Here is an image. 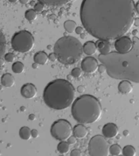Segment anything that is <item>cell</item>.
<instances>
[{
  "label": "cell",
  "mask_w": 139,
  "mask_h": 156,
  "mask_svg": "<svg viewBox=\"0 0 139 156\" xmlns=\"http://www.w3.org/2000/svg\"><path fill=\"white\" fill-rule=\"evenodd\" d=\"M28 119H29V120H30V121H33L35 120V119H36V116L34 114H30L29 116H28Z\"/></svg>",
  "instance_id": "38"
},
{
  "label": "cell",
  "mask_w": 139,
  "mask_h": 156,
  "mask_svg": "<svg viewBox=\"0 0 139 156\" xmlns=\"http://www.w3.org/2000/svg\"><path fill=\"white\" fill-rule=\"evenodd\" d=\"M75 32L77 34H82L83 33L84 30L83 27H82L81 26H78V27H77L75 30Z\"/></svg>",
  "instance_id": "36"
},
{
  "label": "cell",
  "mask_w": 139,
  "mask_h": 156,
  "mask_svg": "<svg viewBox=\"0 0 139 156\" xmlns=\"http://www.w3.org/2000/svg\"><path fill=\"white\" fill-rule=\"evenodd\" d=\"M13 50L19 53H27L32 50L34 38L28 30H20L13 35L11 41Z\"/></svg>",
  "instance_id": "6"
},
{
  "label": "cell",
  "mask_w": 139,
  "mask_h": 156,
  "mask_svg": "<svg viewBox=\"0 0 139 156\" xmlns=\"http://www.w3.org/2000/svg\"><path fill=\"white\" fill-rule=\"evenodd\" d=\"M5 59L6 62L12 63L15 59V55L12 53H7L5 55Z\"/></svg>",
  "instance_id": "30"
},
{
  "label": "cell",
  "mask_w": 139,
  "mask_h": 156,
  "mask_svg": "<svg viewBox=\"0 0 139 156\" xmlns=\"http://www.w3.org/2000/svg\"><path fill=\"white\" fill-rule=\"evenodd\" d=\"M57 150L60 154H68L70 150V144L68 142L61 141L58 145Z\"/></svg>",
  "instance_id": "22"
},
{
  "label": "cell",
  "mask_w": 139,
  "mask_h": 156,
  "mask_svg": "<svg viewBox=\"0 0 139 156\" xmlns=\"http://www.w3.org/2000/svg\"><path fill=\"white\" fill-rule=\"evenodd\" d=\"M122 154L124 156H134L136 154V150L134 146L127 145L122 150Z\"/></svg>",
  "instance_id": "24"
},
{
  "label": "cell",
  "mask_w": 139,
  "mask_h": 156,
  "mask_svg": "<svg viewBox=\"0 0 139 156\" xmlns=\"http://www.w3.org/2000/svg\"><path fill=\"white\" fill-rule=\"evenodd\" d=\"M134 45L128 53L111 52L100 54L99 61L106 66V73L111 78L139 83V39L133 38Z\"/></svg>",
  "instance_id": "2"
},
{
  "label": "cell",
  "mask_w": 139,
  "mask_h": 156,
  "mask_svg": "<svg viewBox=\"0 0 139 156\" xmlns=\"http://www.w3.org/2000/svg\"><path fill=\"white\" fill-rule=\"evenodd\" d=\"M99 66V63L96 58L92 57H87L81 63V68L86 73H94L98 70Z\"/></svg>",
  "instance_id": "10"
},
{
  "label": "cell",
  "mask_w": 139,
  "mask_h": 156,
  "mask_svg": "<svg viewBox=\"0 0 139 156\" xmlns=\"http://www.w3.org/2000/svg\"><path fill=\"white\" fill-rule=\"evenodd\" d=\"M48 59H49L50 61H51V62H54L55 61L58 60V59H57V57L56 53L54 52V53H51V54H50V55H48Z\"/></svg>",
  "instance_id": "33"
},
{
  "label": "cell",
  "mask_w": 139,
  "mask_h": 156,
  "mask_svg": "<svg viewBox=\"0 0 139 156\" xmlns=\"http://www.w3.org/2000/svg\"><path fill=\"white\" fill-rule=\"evenodd\" d=\"M0 47H1V57H2L5 55V50H6V40L5 36L3 34L2 31H1V37H0Z\"/></svg>",
  "instance_id": "26"
},
{
  "label": "cell",
  "mask_w": 139,
  "mask_h": 156,
  "mask_svg": "<svg viewBox=\"0 0 139 156\" xmlns=\"http://www.w3.org/2000/svg\"><path fill=\"white\" fill-rule=\"evenodd\" d=\"M119 91L123 94H127L132 92L133 86L132 83L128 80H122L118 86Z\"/></svg>",
  "instance_id": "16"
},
{
  "label": "cell",
  "mask_w": 139,
  "mask_h": 156,
  "mask_svg": "<svg viewBox=\"0 0 139 156\" xmlns=\"http://www.w3.org/2000/svg\"><path fill=\"white\" fill-rule=\"evenodd\" d=\"M82 70L78 68H75L73 69L71 71V75L74 78H79L82 75Z\"/></svg>",
  "instance_id": "28"
},
{
  "label": "cell",
  "mask_w": 139,
  "mask_h": 156,
  "mask_svg": "<svg viewBox=\"0 0 139 156\" xmlns=\"http://www.w3.org/2000/svg\"><path fill=\"white\" fill-rule=\"evenodd\" d=\"M8 1L11 3H16L18 0H8Z\"/></svg>",
  "instance_id": "44"
},
{
  "label": "cell",
  "mask_w": 139,
  "mask_h": 156,
  "mask_svg": "<svg viewBox=\"0 0 139 156\" xmlns=\"http://www.w3.org/2000/svg\"><path fill=\"white\" fill-rule=\"evenodd\" d=\"M97 48L102 55H107L111 52V45L109 41L99 39L96 43Z\"/></svg>",
  "instance_id": "13"
},
{
  "label": "cell",
  "mask_w": 139,
  "mask_h": 156,
  "mask_svg": "<svg viewBox=\"0 0 139 156\" xmlns=\"http://www.w3.org/2000/svg\"><path fill=\"white\" fill-rule=\"evenodd\" d=\"M70 156H82V154H81V151L78 150H73L72 151H71V154H70Z\"/></svg>",
  "instance_id": "34"
},
{
  "label": "cell",
  "mask_w": 139,
  "mask_h": 156,
  "mask_svg": "<svg viewBox=\"0 0 139 156\" xmlns=\"http://www.w3.org/2000/svg\"><path fill=\"white\" fill-rule=\"evenodd\" d=\"M25 18L30 21H34L37 18V13L34 9H28L25 12Z\"/></svg>",
  "instance_id": "27"
},
{
  "label": "cell",
  "mask_w": 139,
  "mask_h": 156,
  "mask_svg": "<svg viewBox=\"0 0 139 156\" xmlns=\"http://www.w3.org/2000/svg\"><path fill=\"white\" fill-rule=\"evenodd\" d=\"M77 25L76 23L73 20H67L64 23V27L66 32L68 33H73L74 31H75Z\"/></svg>",
  "instance_id": "21"
},
{
  "label": "cell",
  "mask_w": 139,
  "mask_h": 156,
  "mask_svg": "<svg viewBox=\"0 0 139 156\" xmlns=\"http://www.w3.org/2000/svg\"><path fill=\"white\" fill-rule=\"evenodd\" d=\"M73 133L77 138L83 139L88 135V131L84 125L82 124H78L74 127Z\"/></svg>",
  "instance_id": "14"
},
{
  "label": "cell",
  "mask_w": 139,
  "mask_h": 156,
  "mask_svg": "<svg viewBox=\"0 0 139 156\" xmlns=\"http://www.w3.org/2000/svg\"><path fill=\"white\" fill-rule=\"evenodd\" d=\"M36 94V88L32 83L25 84L21 88V95L27 99H32L35 98Z\"/></svg>",
  "instance_id": "11"
},
{
  "label": "cell",
  "mask_w": 139,
  "mask_h": 156,
  "mask_svg": "<svg viewBox=\"0 0 139 156\" xmlns=\"http://www.w3.org/2000/svg\"><path fill=\"white\" fill-rule=\"evenodd\" d=\"M31 134H32V136L33 137V138H36L39 136L38 131L35 129H33L32 130H31Z\"/></svg>",
  "instance_id": "35"
},
{
  "label": "cell",
  "mask_w": 139,
  "mask_h": 156,
  "mask_svg": "<svg viewBox=\"0 0 139 156\" xmlns=\"http://www.w3.org/2000/svg\"><path fill=\"white\" fill-rule=\"evenodd\" d=\"M43 8H44V4L40 2L36 3L34 6V9L38 13L41 12L43 10Z\"/></svg>",
  "instance_id": "29"
},
{
  "label": "cell",
  "mask_w": 139,
  "mask_h": 156,
  "mask_svg": "<svg viewBox=\"0 0 139 156\" xmlns=\"http://www.w3.org/2000/svg\"><path fill=\"white\" fill-rule=\"evenodd\" d=\"M29 1H30V0H19L21 4H23V5H26V4L28 3Z\"/></svg>",
  "instance_id": "41"
},
{
  "label": "cell",
  "mask_w": 139,
  "mask_h": 156,
  "mask_svg": "<svg viewBox=\"0 0 139 156\" xmlns=\"http://www.w3.org/2000/svg\"><path fill=\"white\" fill-rule=\"evenodd\" d=\"M48 55L44 51H39L35 54L34 56V61L39 65L43 66L48 62Z\"/></svg>",
  "instance_id": "17"
},
{
  "label": "cell",
  "mask_w": 139,
  "mask_h": 156,
  "mask_svg": "<svg viewBox=\"0 0 139 156\" xmlns=\"http://www.w3.org/2000/svg\"><path fill=\"white\" fill-rule=\"evenodd\" d=\"M19 136H20L21 138L23 140H28L32 136L31 130L28 127H23L22 128H21L19 131Z\"/></svg>",
  "instance_id": "20"
},
{
  "label": "cell",
  "mask_w": 139,
  "mask_h": 156,
  "mask_svg": "<svg viewBox=\"0 0 139 156\" xmlns=\"http://www.w3.org/2000/svg\"><path fill=\"white\" fill-rule=\"evenodd\" d=\"M135 9H136V12L139 15V1L137 2L136 5H135Z\"/></svg>",
  "instance_id": "40"
},
{
  "label": "cell",
  "mask_w": 139,
  "mask_h": 156,
  "mask_svg": "<svg viewBox=\"0 0 139 156\" xmlns=\"http://www.w3.org/2000/svg\"><path fill=\"white\" fill-rule=\"evenodd\" d=\"M77 138L75 136H70V138L68 139V142L70 145H75L77 143Z\"/></svg>",
  "instance_id": "31"
},
{
  "label": "cell",
  "mask_w": 139,
  "mask_h": 156,
  "mask_svg": "<svg viewBox=\"0 0 139 156\" xmlns=\"http://www.w3.org/2000/svg\"><path fill=\"white\" fill-rule=\"evenodd\" d=\"M135 14L134 0H83L80 9L85 30L95 38L108 41L128 33Z\"/></svg>",
  "instance_id": "1"
},
{
  "label": "cell",
  "mask_w": 139,
  "mask_h": 156,
  "mask_svg": "<svg viewBox=\"0 0 139 156\" xmlns=\"http://www.w3.org/2000/svg\"><path fill=\"white\" fill-rule=\"evenodd\" d=\"M85 88L83 86H80L78 87V88H77V91H78V92L79 93H83V92L85 91Z\"/></svg>",
  "instance_id": "37"
},
{
  "label": "cell",
  "mask_w": 139,
  "mask_h": 156,
  "mask_svg": "<svg viewBox=\"0 0 139 156\" xmlns=\"http://www.w3.org/2000/svg\"><path fill=\"white\" fill-rule=\"evenodd\" d=\"M102 113L99 100L91 95H83L74 101L71 113L74 119L79 123L91 124L98 121Z\"/></svg>",
  "instance_id": "4"
},
{
  "label": "cell",
  "mask_w": 139,
  "mask_h": 156,
  "mask_svg": "<svg viewBox=\"0 0 139 156\" xmlns=\"http://www.w3.org/2000/svg\"><path fill=\"white\" fill-rule=\"evenodd\" d=\"M38 2L51 7H60L66 5L73 0H37Z\"/></svg>",
  "instance_id": "15"
},
{
  "label": "cell",
  "mask_w": 139,
  "mask_h": 156,
  "mask_svg": "<svg viewBox=\"0 0 139 156\" xmlns=\"http://www.w3.org/2000/svg\"><path fill=\"white\" fill-rule=\"evenodd\" d=\"M133 45V41L127 36H122L117 39L114 43L117 52L122 54L128 53L132 50Z\"/></svg>",
  "instance_id": "9"
},
{
  "label": "cell",
  "mask_w": 139,
  "mask_h": 156,
  "mask_svg": "<svg viewBox=\"0 0 139 156\" xmlns=\"http://www.w3.org/2000/svg\"><path fill=\"white\" fill-rule=\"evenodd\" d=\"M3 64H4V62H3V60L1 58V66H2Z\"/></svg>",
  "instance_id": "45"
},
{
  "label": "cell",
  "mask_w": 139,
  "mask_h": 156,
  "mask_svg": "<svg viewBox=\"0 0 139 156\" xmlns=\"http://www.w3.org/2000/svg\"><path fill=\"white\" fill-rule=\"evenodd\" d=\"M15 79L13 75L9 73H5L1 77V84L6 88H10L14 86Z\"/></svg>",
  "instance_id": "19"
},
{
  "label": "cell",
  "mask_w": 139,
  "mask_h": 156,
  "mask_svg": "<svg viewBox=\"0 0 139 156\" xmlns=\"http://www.w3.org/2000/svg\"><path fill=\"white\" fill-rule=\"evenodd\" d=\"M119 133V129L116 125L113 123H108L103 126L102 133L106 138H113L116 137Z\"/></svg>",
  "instance_id": "12"
},
{
  "label": "cell",
  "mask_w": 139,
  "mask_h": 156,
  "mask_svg": "<svg viewBox=\"0 0 139 156\" xmlns=\"http://www.w3.org/2000/svg\"><path fill=\"white\" fill-rule=\"evenodd\" d=\"M134 25L135 26H137V27L139 26V18H135V20H134Z\"/></svg>",
  "instance_id": "39"
},
{
  "label": "cell",
  "mask_w": 139,
  "mask_h": 156,
  "mask_svg": "<svg viewBox=\"0 0 139 156\" xmlns=\"http://www.w3.org/2000/svg\"><path fill=\"white\" fill-rule=\"evenodd\" d=\"M109 146L103 136L97 135L90 139L89 143V154L91 156H109Z\"/></svg>",
  "instance_id": "7"
},
{
  "label": "cell",
  "mask_w": 139,
  "mask_h": 156,
  "mask_svg": "<svg viewBox=\"0 0 139 156\" xmlns=\"http://www.w3.org/2000/svg\"><path fill=\"white\" fill-rule=\"evenodd\" d=\"M109 152L112 156H117L121 154L122 151L121 146L118 144H114L110 147Z\"/></svg>",
  "instance_id": "25"
},
{
  "label": "cell",
  "mask_w": 139,
  "mask_h": 156,
  "mask_svg": "<svg viewBox=\"0 0 139 156\" xmlns=\"http://www.w3.org/2000/svg\"><path fill=\"white\" fill-rule=\"evenodd\" d=\"M71 123L65 119L55 121L51 126V134L54 138L59 141L68 139L72 133Z\"/></svg>",
  "instance_id": "8"
},
{
  "label": "cell",
  "mask_w": 139,
  "mask_h": 156,
  "mask_svg": "<svg viewBox=\"0 0 139 156\" xmlns=\"http://www.w3.org/2000/svg\"><path fill=\"white\" fill-rule=\"evenodd\" d=\"M54 52L60 63L65 66L72 65L81 60L84 52L83 46L75 37L64 36L57 41Z\"/></svg>",
  "instance_id": "5"
},
{
  "label": "cell",
  "mask_w": 139,
  "mask_h": 156,
  "mask_svg": "<svg viewBox=\"0 0 139 156\" xmlns=\"http://www.w3.org/2000/svg\"><path fill=\"white\" fill-rule=\"evenodd\" d=\"M38 65L39 64L36 63H33V64H32V67H33L34 69H36L38 68V66H39Z\"/></svg>",
  "instance_id": "42"
},
{
  "label": "cell",
  "mask_w": 139,
  "mask_h": 156,
  "mask_svg": "<svg viewBox=\"0 0 139 156\" xmlns=\"http://www.w3.org/2000/svg\"><path fill=\"white\" fill-rule=\"evenodd\" d=\"M75 89L70 82L57 79L46 86L43 90V99L49 108L57 111L68 108L72 104Z\"/></svg>",
  "instance_id": "3"
},
{
  "label": "cell",
  "mask_w": 139,
  "mask_h": 156,
  "mask_svg": "<svg viewBox=\"0 0 139 156\" xmlns=\"http://www.w3.org/2000/svg\"><path fill=\"white\" fill-rule=\"evenodd\" d=\"M12 69L13 73L16 74H20L23 73L25 70V66L23 64L20 62H16L15 63H13Z\"/></svg>",
  "instance_id": "23"
},
{
  "label": "cell",
  "mask_w": 139,
  "mask_h": 156,
  "mask_svg": "<svg viewBox=\"0 0 139 156\" xmlns=\"http://www.w3.org/2000/svg\"><path fill=\"white\" fill-rule=\"evenodd\" d=\"M98 70L99 72L100 73H104L106 71V66L104 65L103 64H101L99 66V68H98Z\"/></svg>",
  "instance_id": "32"
},
{
  "label": "cell",
  "mask_w": 139,
  "mask_h": 156,
  "mask_svg": "<svg viewBox=\"0 0 139 156\" xmlns=\"http://www.w3.org/2000/svg\"><path fill=\"white\" fill-rule=\"evenodd\" d=\"M132 33H133V34L134 35H137V30H135L133 31Z\"/></svg>",
  "instance_id": "43"
},
{
  "label": "cell",
  "mask_w": 139,
  "mask_h": 156,
  "mask_svg": "<svg viewBox=\"0 0 139 156\" xmlns=\"http://www.w3.org/2000/svg\"><path fill=\"white\" fill-rule=\"evenodd\" d=\"M97 50L96 43L92 41H88L83 45V52L86 55H93L96 53Z\"/></svg>",
  "instance_id": "18"
}]
</instances>
